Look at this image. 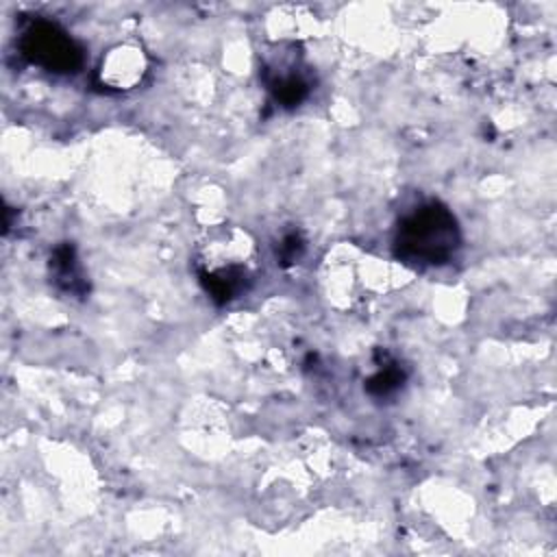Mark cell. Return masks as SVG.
I'll list each match as a JSON object with an SVG mask.
<instances>
[{
	"label": "cell",
	"instance_id": "1",
	"mask_svg": "<svg viewBox=\"0 0 557 557\" xmlns=\"http://www.w3.org/2000/svg\"><path fill=\"white\" fill-rule=\"evenodd\" d=\"M198 274L207 294L228 302L248 289L255 276V248L246 233L222 231L205 242L198 255Z\"/></svg>",
	"mask_w": 557,
	"mask_h": 557
},
{
	"label": "cell",
	"instance_id": "2",
	"mask_svg": "<svg viewBox=\"0 0 557 557\" xmlns=\"http://www.w3.org/2000/svg\"><path fill=\"white\" fill-rule=\"evenodd\" d=\"M396 246L407 261L444 263L459 246V228L446 207L429 202L400 222Z\"/></svg>",
	"mask_w": 557,
	"mask_h": 557
},
{
	"label": "cell",
	"instance_id": "3",
	"mask_svg": "<svg viewBox=\"0 0 557 557\" xmlns=\"http://www.w3.org/2000/svg\"><path fill=\"white\" fill-rule=\"evenodd\" d=\"M22 52L37 65L50 72H74L81 61V48L76 41L52 22H35L22 35Z\"/></svg>",
	"mask_w": 557,
	"mask_h": 557
},
{
	"label": "cell",
	"instance_id": "4",
	"mask_svg": "<svg viewBox=\"0 0 557 557\" xmlns=\"http://www.w3.org/2000/svg\"><path fill=\"white\" fill-rule=\"evenodd\" d=\"M146 74V57L137 46H117L113 48L98 67V78L111 89H131Z\"/></svg>",
	"mask_w": 557,
	"mask_h": 557
},
{
	"label": "cell",
	"instance_id": "5",
	"mask_svg": "<svg viewBox=\"0 0 557 557\" xmlns=\"http://www.w3.org/2000/svg\"><path fill=\"white\" fill-rule=\"evenodd\" d=\"M400 381H403V374H400L398 370L385 368V370L376 372V374L368 381V389H370L372 394H376V396H387V394H392V392L400 385Z\"/></svg>",
	"mask_w": 557,
	"mask_h": 557
},
{
	"label": "cell",
	"instance_id": "6",
	"mask_svg": "<svg viewBox=\"0 0 557 557\" xmlns=\"http://www.w3.org/2000/svg\"><path fill=\"white\" fill-rule=\"evenodd\" d=\"M300 239L296 237V235H289V237H285L283 239V246H281V255H283V259H296V255H298V250H300Z\"/></svg>",
	"mask_w": 557,
	"mask_h": 557
}]
</instances>
